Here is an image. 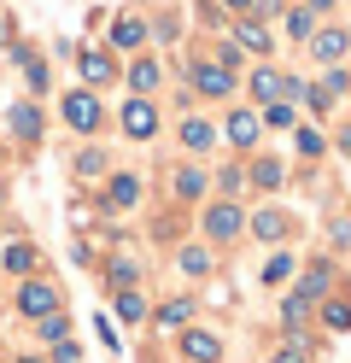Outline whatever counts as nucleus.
<instances>
[{"label":"nucleus","instance_id":"1","mask_svg":"<svg viewBox=\"0 0 351 363\" xmlns=\"http://www.w3.org/2000/svg\"><path fill=\"white\" fill-rule=\"evenodd\" d=\"M18 311H23V316H53V311H59V287L23 281V287H18Z\"/></svg>","mask_w":351,"mask_h":363},{"label":"nucleus","instance_id":"2","mask_svg":"<svg viewBox=\"0 0 351 363\" xmlns=\"http://www.w3.org/2000/svg\"><path fill=\"white\" fill-rule=\"evenodd\" d=\"M240 229H246V217H240V206H228V199L205 211V235H211V240H234Z\"/></svg>","mask_w":351,"mask_h":363},{"label":"nucleus","instance_id":"3","mask_svg":"<svg viewBox=\"0 0 351 363\" xmlns=\"http://www.w3.org/2000/svg\"><path fill=\"white\" fill-rule=\"evenodd\" d=\"M187 82H194L199 94H228V88H234L228 65H187Z\"/></svg>","mask_w":351,"mask_h":363},{"label":"nucleus","instance_id":"4","mask_svg":"<svg viewBox=\"0 0 351 363\" xmlns=\"http://www.w3.org/2000/svg\"><path fill=\"white\" fill-rule=\"evenodd\" d=\"M182 352H187V363H217L223 357V340L205 334V328H187L182 334Z\"/></svg>","mask_w":351,"mask_h":363},{"label":"nucleus","instance_id":"5","mask_svg":"<svg viewBox=\"0 0 351 363\" xmlns=\"http://www.w3.org/2000/svg\"><path fill=\"white\" fill-rule=\"evenodd\" d=\"M65 123L70 129H100V100L94 94H65Z\"/></svg>","mask_w":351,"mask_h":363},{"label":"nucleus","instance_id":"6","mask_svg":"<svg viewBox=\"0 0 351 363\" xmlns=\"http://www.w3.org/2000/svg\"><path fill=\"white\" fill-rule=\"evenodd\" d=\"M123 129L135 135V141H147V135L158 129V111H152V100H129V106H123Z\"/></svg>","mask_w":351,"mask_h":363},{"label":"nucleus","instance_id":"7","mask_svg":"<svg viewBox=\"0 0 351 363\" xmlns=\"http://www.w3.org/2000/svg\"><path fill=\"white\" fill-rule=\"evenodd\" d=\"M252 94H257V100H264V106H275L281 94H287V77H281V71H275V65H264V71H257V77H252Z\"/></svg>","mask_w":351,"mask_h":363},{"label":"nucleus","instance_id":"8","mask_svg":"<svg viewBox=\"0 0 351 363\" xmlns=\"http://www.w3.org/2000/svg\"><path fill=\"white\" fill-rule=\"evenodd\" d=\"M311 48H316V59H322V65H340V59H345V48H351V35H345V30H322Z\"/></svg>","mask_w":351,"mask_h":363},{"label":"nucleus","instance_id":"9","mask_svg":"<svg viewBox=\"0 0 351 363\" xmlns=\"http://www.w3.org/2000/svg\"><path fill=\"white\" fill-rule=\"evenodd\" d=\"M135 199H140V182H135V176H117L111 188H106V206H111V211H129Z\"/></svg>","mask_w":351,"mask_h":363},{"label":"nucleus","instance_id":"10","mask_svg":"<svg viewBox=\"0 0 351 363\" xmlns=\"http://www.w3.org/2000/svg\"><path fill=\"white\" fill-rule=\"evenodd\" d=\"M328 287H334V269H328V264H316V269H311V276H304V281H299V299H304V305H316V299H322V293H328Z\"/></svg>","mask_w":351,"mask_h":363},{"label":"nucleus","instance_id":"11","mask_svg":"<svg viewBox=\"0 0 351 363\" xmlns=\"http://www.w3.org/2000/svg\"><path fill=\"white\" fill-rule=\"evenodd\" d=\"M257 129H264V123H257L252 111H234V118H228V141H234V147H252Z\"/></svg>","mask_w":351,"mask_h":363},{"label":"nucleus","instance_id":"12","mask_svg":"<svg viewBox=\"0 0 351 363\" xmlns=\"http://www.w3.org/2000/svg\"><path fill=\"white\" fill-rule=\"evenodd\" d=\"M111 41H117V48H140V41H147V24H140V18H117Z\"/></svg>","mask_w":351,"mask_h":363},{"label":"nucleus","instance_id":"13","mask_svg":"<svg viewBox=\"0 0 351 363\" xmlns=\"http://www.w3.org/2000/svg\"><path fill=\"white\" fill-rule=\"evenodd\" d=\"M234 41H240V48H252V53H269V35H264V24H252V18H240V24H234Z\"/></svg>","mask_w":351,"mask_h":363},{"label":"nucleus","instance_id":"14","mask_svg":"<svg viewBox=\"0 0 351 363\" xmlns=\"http://www.w3.org/2000/svg\"><path fill=\"white\" fill-rule=\"evenodd\" d=\"M211 141H217V135H211V123H199V118L182 123V147H187V152H205Z\"/></svg>","mask_w":351,"mask_h":363},{"label":"nucleus","instance_id":"15","mask_svg":"<svg viewBox=\"0 0 351 363\" xmlns=\"http://www.w3.org/2000/svg\"><path fill=\"white\" fill-rule=\"evenodd\" d=\"M12 129L23 135V141H35V135H41V111L35 106H12Z\"/></svg>","mask_w":351,"mask_h":363},{"label":"nucleus","instance_id":"16","mask_svg":"<svg viewBox=\"0 0 351 363\" xmlns=\"http://www.w3.org/2000/svg\"><path fill=\"white\" fill-rule=\"evenodd\" d=\"M82 77H88V82H111V77H117V65H111L106 53H82Z\"/></svg>","mask_w":351,"mask_h":363},{"label":"nucleus","instance_id":"17","mask_svg":"<svg viewBox=\"0 0 351 363\" xmlns=\"http://www.w3.org/2000/svg\"><path fill=\"white\" fill-rule=\"evenodd\" d=\"M187 316H194V299H176V305H164V311H158V328H182Z\"/></svg>","mask_w":351,"mask_h":363},{"label":"nucleus","instance_id":"18","mask_svg":"<svg viewBox=\"0 0 351 363\" xmlns=\"http://www.w3.org/2000/svg\"><path fill=\"white\" fill-rule=\"evenodd\" d=\"M117 311H123V323H140V316H147V299H140V293H117Z\"/></svg>","mask_w":351,"mask_h":363},{"label":"nucleus","instance_id":"19","mask_svg":"<svg viewBox=\"0 0 351 363\" xmlns=\"http://www.w3.org/2000/svg\"><path fill=\"white\" fill-rule=\"evenodd\" d=\"M252 229L264 235V240H281V229H287V217H281V211H264V217L252 223Z\"/></svg>","mask_w":351,"mask_h":363},{"label":"nucleus","instance_id":"20","mask_svg":"<svg viewBox=\"0 0 351 363\" xmlns=\"http://www.w3.org/2000/svg\"><path fill=\"white\" fill-rule=\"evenodd\" d=\"M176 194H182V199H199V194H205V176H199V170H182V176H176Z\"/></svg>","mask_w":351,"mask_h":363},{"label":"nucleus","instance_id":"21","mask_svg":"<svg viewBox=\"0 0 351 363\" xmlns=\"http://www.w3.org/2000/svg\"><path fill=\"white\" fill-rule=\"evenodd\" d=\"M30 264H35V246H23V240H18V246H6V269H18V276H23Z\"/></svg>","mask_w":351,"mask_h":363},{"label":"nucleus","instance_id":"22","mask_svg":"<svg viewBox=\"0 0 351 363\" xmlns=\"http://www.w3.org/2000/svg\"><path fill=\"white\" fill-rule=\"evenodd\" d=\"M129 82H135V88H152V82H158V65H152V59L129 65Z\"/></svg>","mask_w":351,"mask_h":363},{"label":"nucleus","instance_id":"23","mask_svg":"<svg viewBox=\"0 0 351 363\" xmlns=\"http://www.w3.org/2000/svg\"><path fill=\"white\" fill-rule=\"evenodd\" d=\"M269 123H275V129H293V123H299L293 100H275V106H269Z\"/></svg>","mask_w":351,"mask_h":363},{"label":"nucleus","instance_id":"24","mask_svg":"<svg viewBox=\"0 0 351 363\" xmlns=\"http://www.w3.org/2000/svg\"><path fill=\"white\" fill-rule=\"evenodd\" d=\"M299 100H311V111H334V94H328V88L322 82H311V88H304V94Z\"/></svg>","mask_w":351,"mask_h":363},{"label":"nucleus","instance_id":"25","mask_svg":"<svg viewBox=\"0 0 351 363\" xmlns=\"http://www.w3.org/2000/svg\"><path fill=\"white\" fill-rule=\"evenodd\" d=\"M77 170H82V176H100V170H106V152H100V147H88V152L77 158Z\"/></svg>","mask_w":351,"mask_h":363},{"label":"nucleus","instance_id":"26","mask_svg":"<svg viewBox=\"0 0 351 363\" xmlns=\"http://www.w3.org/2000/svg\"><path fill=\"white\" fill-rule=\"evenodd\" d=\"M287 276H293V258H287V252L264 264V281H287Z\"/></svg>","mask_w":351,"mask_h":363},{"label":"nucleus","instance_id":"27","mask_svg":"<svg viewBox=\"0 0 351 363\" xmlns=\"http://www.w3.org/2000/svg\"><path fill=\"white\" fill-rule=\"evenodd\" d=\"M252 176H257V188H275V182H281V164H275V158H264Z\"/></svg>","mask_w":351,"mask_h":363},{"label":"nucleus","instance_id":"28","mask_svg":"<svg viewBox=\"0 0 351 363\" xmlns=\"http://www.w3.org/2000/svg\"><path fill=\"white\" fill-rule=\"evenodd\" d=\"M287 30H293V35H311L316 18H311V12H287Z\"/></svg>","mask_w":351,"mask_h":363},{"label":"nucleus","instance_id":"29","mask_svg":"<svg viewBox=\"0 0 351 363\" xmlns=\"http://www.w3.org/2000/svg\"><path fill=\"white\" fill-rule=\"evenodd\" d=\"M299 152L316 158V152H322V135H316V129H299Z\"/></svg>","mask_w":351,"mask_h":363},{"label":"nucleus","instance_id":"30","mask_svg":"<svg viewBox=\"0 0 351 363\" xmlns=\"http://www.w3.org/2000/svg\"><path fill=\"white\" fill-rule=\"evenodd\" d=\"M182 269H187V276H205L211 258H205V252H182Z\"/></svg>","mask_w":351,"mask_h":363},{"label":"nucleus","instance_id":"31","mask_svg":"<svg viewBox=\"0 0 351 363\" xmlns=\"http://www.w3.org/2000/svg\"><path fill=\"white\" fill-rule=\"evenodd\" d=\"M322 316H328V328H351V311H345V305H328Z\"/></svg>","mask_w":351,"mask_h":363},{"label":"nucleus","instance_id":"32","mask_svg":"<svg viewBox=\"0 0 351 363\" xmlns=\"http://www.w3.org/2000/svg\"><path fill=\"white\" fill-rule=\"evenodd\" d=\"M41 340H65V316H41Z\"/></svg>","mask_w":351,"mask_h":363},{"label":"nucleus","instance_id":"33","mask_svg":"<svg viewBox=\"0 0 351 363\" xmlns=\"http://www.w3.org/2000/svg\"><path fill=\"white\" fill-rule=\"evenodd\" d=\"M304 311H311V305H304V299H299V293H293V299H287V305H281V316H287V323H304Z\"/></svg>","mask_w":351,"mask_h":363},{"label":"nucleus","instance_id":"34","mask_svg":"<svg viewBox=\"0 0 351 363\" xmlns=\"http://www.w3.org/2000/svg\"><path fill=\"white\" fill-rule=\"evenodd\" d=\"M275 363H304V352H275Z\"/></svg>","mask_w":351,"mask_h":363},{"label":"nucleus","instance_id":"35","mask_svg":"<svg viewBox=\"0 0 351 363\" xmlns=\"http://www.w3.org/2000/svg\"><path fill=\"white\" fill-rule=\"evenodd\" d=\"M6 35H12V18H6V12H0V41H6Z\"/></svg>","mask_w":351,"mask_h":363},{"label":"nucleus","instance_id":"36","mask_svg":"<svg viewBox=\"0 0 351 363\" xmlns=\"http://www.w3.org/2000/svg\"><path fill=\"white\" fill-rule=\"evenodd\" d=\"M228 6H240V12H246V6H252V0H228Z\"/></svg>","mask_w":351,"mask_h":363},{"label":"nucleus","instance_id":"37","mask_svg":"<svg viewBox=\"0 0 351 363\" xmlns=\"http://www.w3.org/2000/svg\"><path fill=\"white\" fill-rule=\"evenodd\" d=\"M18 363H41V357H18Z\"/></svg>","mask_w":351,"mask_h":363}]
</instances>
